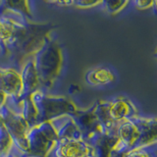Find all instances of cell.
Returning <instances> with one entry per match:
<instances>
[{
	"label": "cell",
	"instance_id": "30bf717a",
	"mask_svg": "<svg viewBox=\"0 0 157 157\" xmlns=\"http://www.w3.org/2000/svg\"><path fill=\"white\" fill-rule=\"evenodd\" d=\"M116 80L115 74L108 68L97 67L88 71L85 76V81L90 86H106Z\"/></svg>",
	"mask_w": 157,
	"mask_h": 157
},
{
	"label": "cell",
	"instance_id": "9a60e30c",
	"mask_svg": "<svg viewBox=\"0 0 157 157\" xmlns=\"http://www.w3.org/2000/svg\"><path fill=\"white\" fill-rule=\"evenodd\" d=\"M13 141L4 126L0 127V152L4 155H8L12 148Z\"/></svg>",
	"mask_w": 157,
	"mask_h": 157
},
{
	"label": "cell",
	"instance_id": "52a82bcc",
	"mask_svg": "<svg viewBox=\"0 0 157 157\" xmlns=\"http://www.w3.org/2000/svg\"><path fill=\"white\" fill-rule=\"evenodd\" d=\"M0 90L7 96L21 98L22 81L20 73L14 69L0 68Z\"/></svg>",
	"mask_w": 157,
	"mask_h": 157
},
{
	"label": "cell",
	"instance_id": "ac0fdd59",
	"mask_svg": "<svg viewBox=\"0 0 157 157\" xmlns=\"http://www.w3.org/2000/svg\"><path fill=\"white\" fill-rule=\"evenodd\" d=\"M48 3L59 5V6H63V7L73 6V1H48Z\"/></svg>",
	"mask_w": 157,
	"mask_h": 157
},
{
	"label": "cell",
	"instance_id": "2e32d148",
	"mask_svg": "<svg viewBox=\"0 0 157 157\" xmlns=\"http://www.w3.org/2000/svg\"><path fill=\"white\" fill-rule=\"evenodd\" d=\"M102 1H90V0H76L73 1V6H75L77 8H92L96 7L98 5H100Z\"/></svg>",
	"mask_w": 157,
	"mask_h": 157
},
{
	"label": "cell",
	"instance_id": "6da1fadb",
	"mask_svg": "<svg viewBox=\"0 0 157 157\" xmlns=\"http://www.w3.org/2000/svg\"><path fill=\"white\" fill-rule=\"evenodd\" d=\"M34 67L40 86L47 88L56 80L62 66V52L55 42L46 40L34 54Z\"/></svg>",
	"mask_w": 157,
	"mask_h": 157
},
{
	"label": "cell",
	"instance_id": "7402d4cb",
	"mask_svg": "<svg viewBox=\"0 0 157 157\" xmlns=\"http://www.w3.org/2000/svg\"><path fill=\"white\" fill-rule=\"evenodd\" d=\"M7 156H8V155H7ZM7 156H3V157H7Z\"/></svg>",
	"mask_w": 157,
	"mask_h": 157
},
{
	"label": "cell",
	"instance_id": "8fae6325",
	"mask_svg": "<svg viewBox=\"0 0 157 157\" xmlns=\"http://www.w3.org/2000/svg\"><path fill=\"white\" fill-rule=\"evenodd\" d=\"M22 116L27 122L29 129L37 126V112L31 97L22 99Z\"/></svg>",
	"mask_w": 157,
	"mask_h": 157
},
{
	"label": "cell",
	"instance_id": "277c9868",
	"mask_svg": "<svg viewBox=\"0 0 157 157\" xmlns=\"http://www.w3.org/2000/svg\"><path fill=\"white\" fill-rule=\"evenodd\" d=\"M146 122V118L136 116L129 120L119 123L117 126V136L124 144L129 151L139 139L140 132Z\"/></svg>",
	"mask_w": 157,
	"mask_h": 157
},
{
	"label": "cell",
	"instance_id": "7a4b0ae2",
	"mask_svg": "<svg viewBox=\"0 0 157 157\" xmlns=\"http://www.w3.org/2000/svg\"><path fill=\"white\" fill-rule=\"evenodd\" d=\"M31 99L37 112V125L50 122L63 115H71L78 110L76 105L68 98L48 95L41 88L33 93Z\"/></svg>",
	"mask_w": 157,
	"mask_h": 157
},
{
	"label": "cell",
	"instance_id": "5b68a950",
	"mask_svg": "<svg viewBox=\"0 0 157 157\" xmlns=\"http://www.w3.org/2000/svg\"><path fill=\"white\" fill-rule=\"evenodd\" d=\"M27 140L29 147V153L27 156L29 157H46L56 144L49 140L37 126L29 129L27 134Z\"/></svg>",
	"mask_w": 157,
	"mask_h": 157
},
{
	"label": "cell",
	"instance_id": "8992f818",
	"mask_svg": "<svg viewBox=\"0 0 157 157\" xmlns=\"http://www.w3.org/2000/svg\"><path fill=\"white\" fill-rule=\"evenodd\" d=\"M108 112L115 124L137 116V111L130 99L126 97H115L108 100Z\"/></svg>",
	"mask_w": 157,
	"mask_h": 157
},
{
	"label": "cell",
	"instance_id": "5bb4252c",
	"mask_svg": "<svg viewBox=\"0 0 157 157\" xmlns=\"http://www.w3.org/2000/svg\"><path fill=\"white\" fill-rule=\"evenodd\" d=\"M125 157H156V144L139 149L128 151Z\"/></svg>",
	"mask_w": 157,
	"mask_h": 157
},
{
	"label": "cell",
	"instance_id": "7c38bea8",
	"mask_svg": "<svg viewBox=\"0 0 157 157\" xmlns=\"http://www.w3.org/2000/svg\"><path fill=\"white\" fill-rule=\"evenodd\" d=\"M2 4L7 9L12 10V11L18 14H21L26 18L32 17L28 1H2Z\"/></svg>",
	"mask_w": 157,
	"mask_h": 157
},
{
	"label": "cell",
	"instance_id": "e0dca14e",
	"mask_svg": "<svg viewBox=\"0 0 157 157\" xmlns=\"http://www.w3.org/2000/svg\"><path fill=\"white\" fill-rule=\"evenodd\" d=\"M132 4L139 9V10H145L151 8L153 5L156 4L155 1H148V0H136V1H134Z\"/></svg>",
	"mask_w": 157,
	"mask_h": 157
},
{
	"label": "cell",
	"instance_id": "4fadbf2b",
	"mask_svg": "<svg viewBox=\"0 0 157 157\" xmlns=\"http://www.w3.org/2000/svg\"><path fill=\"white\" fill-rule=\"evenodd\" d=\"M129 4L128 0H115V1H102L101 6L104 11H106L108 14L114 15L117 14L118 12H120L121 10L124 9L127 5Z\"/></svg>",
	"mask_w": 157,
	"mask_h": 157
},
{
	"label": "cell",
	"instance_id": "ba28073f",
	"mask_svg": "<svg viewBox=\"0 0 157 157\" xmlns=\"http://www.w3.org/2000/svg\"><path fill=\"white\" fill-rule=\"evenodd\" d=\"M58 140H82V134L70 115H63L50 121Z\"/></svg>",
	"mask_w": 157,
	"mask_h": 157
},
{
	"label": "cell",
	"instance_id": "44dd1931",
	"mask_svg": "<svg viewBox=\"0 0 157 157\" xmlns=\"http://www.w3.org/2000/svg\"><path fill=\"white\" fill-rule=\"evenodd\" d=\"M7 157H15V156H14V155H12V154H10V153H9Z\"/></svg>",
	"mask_w": 157,
	"mask_h": 157
},
{
	"label": "cell",
	"instance_id": "ffe728a7",
	"mask_svg": "<svg viewBox=\"0 0 157 157\" xmlns=\"http://www.w3.org/2000/svg\"><path fill=\"white\" fill-rule=\"evenodd\" d=\"M108 157H125V154L119 153V152H116V151H110L109 156Z\"/></svg>",
	"mask_w": 157,
	"mask_h": 157
},
{
	"label": "cell",
	"instance_id": "d6986e66",
	"mask_svg": "<svg viewBox=\"0 0 157 157\" xmlns=\"http://www.w3.org/2000/svg\"><path fill=\"white\" fill-rule=\"evenodd\" d=\"M6 99H7L6 93L0 90V108H2L5 105V103H6Z\"/></svg>",
	"mask_w": 157,
	"mask_h": 157
},
{
	"label": "cell",
	"instance_id": "3957f363",
	"mask_svg": "<svg viewBox=\"0 0 157 157\" xmlns=\"http://www.w3.org/2000/svg\"><path fill=\"white\" fill-rule=\"evenodd\" d=\"M92 148L82 140L61 139L56 141L47 156L53 157H88L91 156Z\"/></svg>",
	"mask_w": 157,
	"mask_h": 157
},
{
	"label": "cell",
	"instance_id": "9c48e42d",
	"mask_svg": "<svg viewBox=\"0 0 157 157\" xmlns=\"http://www.w3.org/2000/svg\"><path fill=\"white\" fill-rule=\"evenodd\" d=\"M22 81V96L21 99L31 95L36 90H40V82H39L37 74L34 67L33 60H29L23 68L22 72L20 73Z\"/></svg>",
	"mask_w": 157,
	"mask_h": 157
}]
</instances>
